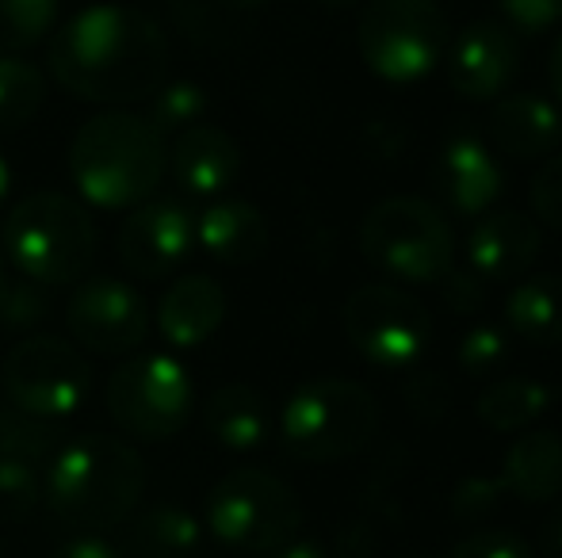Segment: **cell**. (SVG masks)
I'll return each instance as SVG.
<instances>
[{
  "label": "cell",
  "mask_w": 562,
  "mask_h": 558,
  "mask_svg": "<svg viewBox=\"0 0 562 558\" xmlns=\"http://www.w3.org/2000/svg\"><path fill=\"white\" fill-rule=\"evenodd\" d=\"M50 73L85 104H146L169 81V38L138 8L92 4L54 35Z\"/></svg>",
  "instance_id": "obj_1"
},
{
  "label": "cell",
  "mask_w": 562,
  "mask_h": 558,
  "mask_svg": "<svg viewBox=\"0 0 562 558\" xmlns=\"http://www.w3.org/2000/svg\"><path fill=\"white\" fill-rule=\"evenodd\" d=\"M146 490V463L115 436H77L50 455L43 475V501L69 528L97 536L134 513Z\"/></svg>",
  "instance_id": "obj_2"
},
{
  "label": "cell",
  "mask_w": 562,
  "mask_h": 558,
  "mask_svg": "<svg viewBox=\"0 0 562 558\" xmlns=\"http://www.w3.org/2000/svg\"><path fill=\"white\" fill-rule=\"evenodd\" d=\"M169 169V138L138 112H104L77 130L69 176L89 207L126 210L149 203Z\"/></svg>",
  "instance_id": "obj_3"
},
{
  "label": "cell",
  "mask_w": 562,
  "mask_h": 558,
  "mask_svg": "<svg viewBox=\"0 0 562 558\" xmlns=\"http://www.w3.org/2000/svg\"><path fill=\"white\" fill-rule=\"evenodd\" d=\"M4 249L23 280L43 287L77 283L97 257V226L85 203L61 192H38L15 203L4 223Z\"/></svg>",
  "instance_id": "obj_4"
},
{
  "label": "cell",
  "mask_w": 562,
  "mask_h": 558,
  "mask_svg": "<svg viewBox=\"0 0 562 558\" xmlns=\"http://www.w3.org/2000/svg\"><path fill=\"white\" fill-rule=\"evenodd\" d=\"M379 432V402L363 383L314 379L283 402L280 436L295 459L337 463L371 444Z\"/></svg>",
  "instance_id": "obj_5"
},
{
  "label": "cell",
  "mask_w": 562,
  "mask_h": 558,
  "mask_svg": "<svg viewBox=\"0 0 562 558\" xmlns=\"http://www.w3.org/2000/svg\"><path fill=\"white\" fill-rule=\"evenodd\" d=\"M360 249L379 272L402 283H440L456 269V234L448 218L417 195L379 200L363 215Z\"/></svg>",
  "instance_id": "obj_6"
},
{
  "label": "cell",
  "mask_w": 562,
  "mask_h": 558,
  "mask_svg": "<svg viewBox=\"0 0 562 558\" xmlns=\"http://www.w3.org/2000/svg\"><path fill=\"white\" fill-rule=\"evenodd\" d=\"M360 54L386 84H417L445 61L448 15L437 0H371L360 15Z\"/></svg>",
  "instance_id": "obj_7"
},
{
  "label": "cell",
  "mask_w": 562,
  "mask_h": 558,
  "mask_svg": "<svg viewBox=\"0 0 562 558\" xmlns=\"http://www.w3.org/2000/svg\"><path fill=\"white\" fill-rule=\"evenodd\" d=\"M303 524L299 498L283 478L245 467L226 475L207 498V528L234 551L268 555L288 544Z\"/></svg>",
  "instance_id": "obj_8"
},
{
  "label": "cell",
  "mask_w": 562,
  "mask_h": 558,
  "mask_svg": "<svg viewBox=\"0 0 562 558\" xmlns=\"http://www.w3.org/2000/svg\"><path fill=\"white\" fill-rule=\"evenodd\" d=\"M104 398L108 413L131 436L169 440L192 418L195 387L177 356L149 352V356H131L123 367H115Z\"/></svg>",
  "instance_id": "obj_9"
},
{
  "label": "cell",
  "mask_w": 562,
  "mask_h": 558,
  "mask_svg": "<svg viewBox=\"0 0 562 558\" xmlns=\"http://www.w3.org/2000/svg\"><path fill=\"white\" fill-rule=\"evenodd\" d=\"M92 372L61 337H27L4 360V395L15 410L58 424L89 402Z\"/></svg>",
  "instance_id": "obj_10"
},
{
  "label": "cell",
  "mask_w": 562,
  "mask_h": 558,
  "mask_svg": "<svg viewBox=\"0 0 562 558\" xmlns=\"http://www.w3.org/2000/svg\"><path fill=\"white\" fill-rule=\"evenodd\" d=\"M345 333L352 349L375 367H409L422 360L432 333V318L409 291L394 283L356 287L345 303Z\"/></svg>",
  "instance_id": "obj_11"
},
{
  "label": "cell",
  "mask_w": 562,
  "mask_h": 558,
  "mask_svg": "<svg viewBox=\"0 0 562 558\" xmlns=\"http://www.w3.org/2000/svg\"><path fill=\"white\" fill-rule=\"evenodd\" d=\"M69 337L97 356H126L149 337V306L131 283L100 276L69 298Z\"/></svg>",
  "instance_id": "obj_12"
},
{
  "label": "cell",
  "mask_w": 562,
  "mask_h": 558,
  "mask_svg": "<svg viewBox=\"0 0 562 558\" xmlns=\"http://www.w3.org/2000/svg\"><path fill=\"white\" fill-rule=\"evenodd\" d=\"M195 253V215L177 200H149L119 230V261L138 280H169Z\"/></svg>",
  "instance_id": "obj_13"
},
{
  "label": "cell",
  "mask_w": 562,
  "mask_h": 558,
  "mask_svg": "<svg viewBox=\"0 0 562 558\" xmlns=\"http://www.w3.org/2000/svg\"><path fill=\"white\" fill-rule=\"evenodd\" d=\"M520 69V43L505 23L474 20L448 46V81L463 100L486 104L509 92Z\"/></svg>",
  "instance_id": "obj_14"
},
{
  "label": "cell",
  "mask_w": 562,
  "mask_h": 558,
  "mask_svg": "<svg viewBox=\"0 0 562 558\" xmlns=\"http://www.w3.org/2000/svg\"><path fill=\"white\" fill-rule=\"evenodd\" d=\"M467 269L486 283L525 280L543 253V234L520 210H486L467 234Z\"/></svg>",
  "instance_id": "obj_15"
},
{
  "label": "cell",
  "mask_w": 562,
  "mask_h": 558,
  "mask_svg": "<svg viewBox=\"0 0 562 558\" xmlns=\"http://www.w3.org/2000/svg\"><path fill=\"white\" fill-rule=\"evenodd\" d=\"M505 192L502 164L494 149L474 135L451 138L440 153V195L459 218H482Z\"/></svg>",
  "instance_id": "obj_16"
},
{
  "label": "cell",
  "mask_w": 562,
  "mask_h": 558,
  "mask_svg": "<svg viewBox=\"0 0 562 558\" xmlns=\"http://www.w3.org/2000/svg\"><path fill=\"white\" fill-rule=\"evenodd\" d=\"M169 169L172 180L188 195L211 200V195H223L237 180V172H241V149H237V141L226 130L200 123V127L172 138Z\"/></svg>",
  "instance_id": "obj_17"
},
{
  "label": "cell",
  "mask_w": 562,
  "mask_h": 558,
  "mask_svg": "<svg viewBox=\"0 0 562 558\" xmlns=\"http://www.w3.org/2000/svg\"><path fill=\"white\" fill-rule=\"evenodd\" d=\"M490 135H494V146L505 157H517V161L551 157L562 141V112L548 96L509 92V96H502L494 104Z\"/></svg>",
  "instance_id": "obj_18"
},
{
  "label": "cell",
  "mask_w": 562,
  "mask_h": 558,
  "mask_svg": "<svg viewBox=\"0 0 562 558\" xmlns=\"http://www.w3.org/2000/svg\"><path fill=\"white\" fill-rule=\"evenodd\" d=\"M226 318V291L218 280L203 276H180L165 291L157 306V329L172 349H200L203 341L218 333Z\"/></svg>",
  "instance_id": "obj_19"
},
{
  "label": "cell",
  "mask_w": 562,
  "mask_h": 558,
  "mask_svg": "<svg viewBox=\"0 0 562 558\" xmlns=\"http://www.w3.org/2000/svg\"><path fill=\"white\" fill-rule=\"evenodd\" d=\"M195 246L218 264L241 269L265 257L268 249V223L252 203L218 200L195 215Z\"/></svg>",
  "instance_id": "obj_20"
},
{
  "label": "cell",
  "mask_w": 562,
  "mask_h": 558,
  "mask_svg": "<svg viewBox=\"0 0 562 558\" xmlns=\"http://www.w3.org/2000/svg\"><path fill=\"white\" fill-rule=\"evenodd\" d=\"M502 486L520 501H551L562 493V436L559 432H525L513 440L502 463Z\"/></svg>",
  "instance_id": "obj_21"
},
{
  "label": "cell",
  "mask_w": 562,
  "mask_h": 558,
  "mask_svg": "<svg viewBox=\"0 0 562 558\" xmlns=\"http://www.w3.org/2000/svg\"><path fill=\"white\" fill-rule=\"evenodd\" d=\"M207 432L226 447V452H257L272 432L268 402L249 383H226L207 398Z\"/></svg>",
  "instance_id": "obj_22"
},
{
  "label": "cell",
  "mask_w": 562,
  "mask_h": 558,
  "mask_svg": "<svg viewBox=\"0 0 562 558\" xmlns=\"http://www.w3.org/2000/svg\"><path fill=\"white\" fill-rule=\"evenodd\" d=\"M509 333L528 344H562V276H528L505 303Z\"/></svg>",
  "instance_id": "obj_23"
},
{
  "label": "cell",
  "mask_w": 562,
  "mask_h": 558,
  "mask_svg": "<svg viewBox=\"0 0 562 558\" xmlns=\"http://www.w3.org/2000/svg\"><path fill=\"white\" fill-rule=\"evenodd\" d=\"M555 406V390L528 375H509V379L490 383L479 395V421L494 432H520L536 424Z\"/></svg>",
  "instance_id": "obj_24"
},
{
  "label": "cell",
  "mask_w": 562,
  "mask_h": 558,
  "mask_svg": "<svg viewBox=\"0 0 562 558\" xmlns=\"http://www.w3.org/2000/svg\"><path fill=\"white\" fill-rule=\"evenodd\" d=\"M134 558H195L203 547V524L180 505H157L126 532Z\"/></svg>",
  "instance_id": "obj_25"
},
{
  "label": "cell",
  "mask_w": 562,
  "mask_h": 558,
  "mask_svg": "<svg viewBox=\"0 0 562 558\" xmlns=\"http://www.w3.org/2000/svg\"><path fill=\"white\" fill-rule=\"evenodd\" d=\"M46 96L43 69L20 54H0V135L27 127Z\"/></svg>",
  "instance_id": "obj_26"
},
{
  "label": "cell",
  "mask_w": 562,
  "mask_h": 558,
  "mask_svg": "<svg viewBox=\"0 0 562 558\" xmlns=\"http://www.w3.org/2000/svg\"><path fill=\"white\" fill-rule=\"evenodd\" d=\"M211 100L203 92V84L195 81H165L154 96L146 100V119L161 130L165 138H177L184 130L200 127L207 115Z\"/></svg>",
  "instance_id": "obj_27"
},
{
  "label": "cell",
  "mask_w": 562,
  "mask_h": 558,
  "mask_svg": "<svg viewBox=\"0 0 562 558\" xmlns=\"http://www.w3.org/2000/svg\"><path fill=\"white\" fill-rule=\"evenodd\" d=\"M61 0H0V54H23L58 23Z\"/></svg>",
  "instance_id": "obj_28"
},
{
  "label": "cell",
  "mask_w": 562,
  "mask_h": 558,
  "mask_svg": "<svg viewBox=\"0 0 562 558\" xmlns=\"http://www.w3.org/2000/svg\"><path fill=\"white\" fill-rule=\"evenodd\" d=\"M54 452H58V424L15 410V406L0 410V455L4 459H27L43 467Z\"/></svg>",
  "instance_id": "obj_29"
},
{
  "label": "cell",
  "mask_w": 562,
  "mask_h": 558,
  "mask_svg": "<svg viewBox=\"0 0 562 558\" xmlns=\"http://www.w3.org/2000/svg\"><path fill=\"white\" fill-rule=\"evenodd\" d=\"M43 505V467L0 455V521L23 524Z\"/></svg>",
  "instance_id": "obj_30"
},
{
  "label": "cell",
  "mask_w": 562,
  "mask_h": 558,
  "mask_svg": "<svg viewBox=\"0 0 562 558\" xmlns=\"http://www.w3.org/2000/svg\"><path fill=\"white\" fill-rule=\"evenodd\" d=\"M513 352V333H505L502 326H471L463 329L456 344V360L463 375H494L505 367Z\"/></svg>",
  "instance_id": "obj_31"
},
{
  "label": "cell",
  "mask_w": 562,
  "mask_h": 558,
  "mask_svg": "<svg viewBox=\"0 0 562 558\" xmlns=\"http://www.w3.org/2000/svg\"><path fill=\"white\" fill-rule=\"evenodd\" d=\"M50 314V291L35 280L12 283L4 295V306H0V326L8 329H35L46 321Z\"/></svg>",
  "instance_id": "obj_32"
},
{
  "label": "cell",
  "mask_w": 562,
  "mask_h": 558,
  "mask_svg": "<svg viewBox=\"0 0 562 558\" xmlns=\"http://www.w3.org/2000/svg\"><path fill=\"white\" fill-rule=\"evenodd\" d=\"M502 493H505L502 478L471 475L456 486V493H451V513H456L459 521H482V516H490L497 509Z\"/></svg>",
  "instance_id": "obj_33"
},
{
  "label": "cell",
  "mask_w": 562,
  "mask_h": 558,
  "mask_svg": "<svg viewBox=\"0 0 562 558\" xmlns=\"http://www.w3.org/2000/svg\"><path fill=\"white\" fill-rule=\"evenodd\" d=\"M440 287V298H445V306L451 314H459V318H471V314H479L482 306H486V295H490V283L479 276V272L471 269H451L445 280L437 283Z\"/></svg>",
  "instance_id": "obj_34"
},
{
  "label": "cell",
  "mask_w": 562,
  "mask_h": 558,
  "mask_svg": "<svg viewBox=\"0 0 562 558\" xmlns=\"http://www.w3.org/2000/svg\"><path fill=\"white\" fill-rule=\"evenodd\" d=\"M532 210L540 223L562 234V153L548 157L532 180Z\"/></svg>",
  "instance_id": "obj_35"
},
{
  "label": "cell",
  "mask_w": 562,
  "mask_h": 558,
  "mask_svg": "<svg viewBox=\"0 0 562 558\" xmlns=\"http://www.w3.org/2000/svg\"><path fill=\"white\" fill-rule=\"evenodd\" d=\"M497 8L520 35H543L562 23V0H497Z\"/></svg>",
  "instance_id": "obj_36"
},
{
  "label": "cell",
  "mask_w": 562,
  "mask_h": 558,
  "mask_svg": "<svg viewBox=\"0 0 562 558\" xmlns=\"http://www.w3.org/2000/svg\"><path fill=\"white\" fill-rule=\"evenodd\" d=\"M448 558H536L525 539L509 532H474Z\"/></svg>",
  "instance_id": "obj_37"
},
{
  "label": "cell",
  "mask_w": 562,
  "mask_h": 558,
  "mask_svg": "<svg viewBox=\"0 0 562 558\" xmlns=\"http://www.w3.org/2000/svg\"><path fill=\"white\" fill-rule=\"evenodd\" d=\"M54 558H123V555L100 536H77V539H69V544H61L58 551H54Z\"/></svg>",
  "instance_id": "obj_38"
},
{
  "label": "cell",
  "mask_w": 562,
  "mask_h": 558,
  "mask_svg": "<svg viewBox=\"0 0 562 558\" xmlns=\"http://www.w3.org/2000/svg\"><path fill=\"white\" fill-rule=\"evenodd\" d=\"M268 558H334L326 544H318V539H299L291 536L288 544H280L276 551H268Z\"/></svg>",
  "instance_id": "obj_39"
},
{
  "label": "cell",
  "mask_w": 562,
  "mask_h": 558,
  "mask_svg": "<svg viewBox=\"0 0 562 558\" xmlns=\"http://www.w3.org/2000/svg\"><path fill=\"white\" fill-rule=\"evenodd\" d=\"M548 84L551 92H555V104L562 112V35L555 38V46H551V58H548Z\"/></svg>",
  "instance_id": "obj_40"
},
{
  "label": "cell",
  "mask_w": 562,
  "mask_h": 558,
  "mask_svg": "<svg viewBox=\"0 0 562 558\" xmlns=\"http://www.w3.org/2000/svg\"><path fill=\"white\" fill-rule=\"evenodd\" d=\"M548 551L555 558H562V509L548 521Z\"/></svg>",
  "instance_id": "obj_41"
},
{
  "label": "cell",
  "mask_w": 562,
  "mask_h": 558,
  "mask_svg": "<svg viewBox=\"0 0 562 558\" xmlns=\"http://www.w3.org/2000/svg\"><path fill=\"white\" fill-rule=\"evenodd\" d=\"M8 192H12V164L0 153V210H4V203H8Z\"/></svg>",
  "instance_id": "obj_42"
},
{
  "label": "cell",
  "mask_w": 562,
  "mask_h": 558,
  "mask_svg": "<svg viewBox=\"0 0 562 558\" xmlns=\"http://www.w3.org/2000/svg\"><path fill=\"white\" fill-rule=\"evenodd\" d=\"M8 287H12V276H8V264H4V257H0V306H4Z\"/></svg>",
  "instance_id": "obj_43"
},
{
  "label": "cell",
  "mask_w": 562,
  "mask_h": 558,
  "mask_svg": "<svg viewBox=\"0 0 562 558\" xmlns=\"http://www.w3.org/2000/svg\"><path fill=\"white\" fill-rule=\"evenodd\" d=\"M215 4H223V8H257V4H265V0H215Z\"/></svg>",
  "instance_id": "obj_44"
},
{
  "label": "cell",
  "mask_w": 562,
  "mask_h": 558,
  "mask_svg": "<svg viewBox=\"0 0 562 558\" xmlns=\"http://www.w3.org/2000/svg\"><path fill=\"white\" fill-rule=\"evenodd\" d=\"M322 4H329V8H345V4H356V0H322Z\"/></svg>",
  "instance_id": "obj_45"
},
{
  "label": "cell",
  "mask_w": 562,
  "mask_h": 558,
  "mask_svg": "<svg viewBox=\"0 0 562 558\" xmlns=\"http://www.w3.org/2000/svg\"><path fill=\"white\" fill-rule=\"evenodd\" d=\"M0 558H4V551H0Z\"/></svg>",
  "instance_id": "obj_46"
},
{
  "label": "cell",
  "mask_w": 562,
  "mask_h": 558,
  "mask_svg": "<svg viewBox=\"0 0 562 558\" xmlns=\"http://www.w3.org/2000/svg\"><path fill=\"white\" fill-rule=\"evenodd\" d=\"M422 558H425V555H422Z\"/></svg>",
  "instance_id": "obj_47"
}]
</instances>
